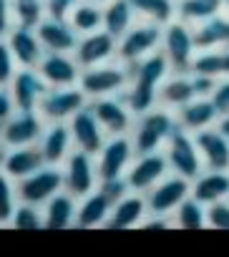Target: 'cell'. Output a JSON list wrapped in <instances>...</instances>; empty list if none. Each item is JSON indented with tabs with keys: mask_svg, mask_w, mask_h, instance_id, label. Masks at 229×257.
<instances>
[{
	"mask_svg": "<svg viewBox=\"0 0 229 257\" xmlns=\"http://www.w3.org/2000/svg\"><path fill=\"white\" fill-rule=\"evenodd\" d=\"M146 214H149L146 194L129 189L124 197H119L116 202H113L111 214L103 222V229H131V227H139V222Z\"/></svg>",
	"mask_w": 229,
	"mask_h": 257,
	"instance_id": "cell-19",
	"label": "cell"
},
{
	"mask_svg": "<svg viewBox=\"0 0 229 257\" xmlns=\"http://www.w3.org/2000/svg\"><path fill=\"white\" fill-rule=\"evenodd\" d=\"M91 111L96 113L98 123L103 126L106 137H116V134H131L136 113L129 108L124 96H101L88 101Z\"/></svg>",
	"mask_w": 229,
	"mask_h": 257,
	"instance_id": "cell-11",
	"label": "cell"
},
{
	"mask_svg": "<svg viewBox=\"0 0 229 257\" xmlns=\"http://www.w3.org/2000/svg\"><path fill=\"white\" fill-rule=\"evenodd\" d=\"M86 103H88V96L81 91V86L48 88L38 103V113L43 116V121H68Z\"/></svg>",
	"mask_w": 229,
	"mask_h": 257,
	"instance_id": "cell-13",
	"label": "cell"
},
{
	"mask_svg": "<svg viewBox=\"0 0 229 257\" xmlns=\"http://www.w3.org/2000/svg\"><path fill=\"white\" fill-rule=\"evenodd\" d=\"M11 227H16V229H46L43 207H36V204H28V202H18V207L13 212V219H11Z\"/></svg>",
	"mask_w": 229,
	"mask_h": 257,
	"instance_id": "cell-37",
	"label": "cell"
},
{
	"mask_svg": "<svg viewBox=\"0 0 229 257\" xmlns=\"http://www.w3.org/2000/svg\"><path fill=\"white\" fill-rule=\"evenodd\" d=\"M136 157L134 139L131 134H116L108 137L101 152L96 154V172L101 182H113V179H124L131 162Z\"/></svg>",
	"mask_w": 229,
	"mask_h": 257,
	"instance_id": "cell-6",
	"label": "cell"
},
{
	"mask_svg": "<svg viewBox=\"0 0 229 257\" xmlns=\"http://www.w3.org/2000/svg\"><path fill=\"white\" fill-rule=\"evenodd\" d=\"M196 96L199 93H196V83H194L191 71H186V73H174L171 71L166 76V81L161 83V88H159V106H166V108L176 111Z\"/></svg>",
	"mask_w": 229,
	"mask_h": 257,
	"instance_id": "cell-27",
	"label": "cell"
},
{
	"mask_svg": "<svg viewBox=\"0 0 229 257\" xmlns=\"http://www.w3.org/2000/svg\"><path fill=\"white\" fill-rule=\"evenodd\" d=\"M116 48H119V38H113L108 31L101 28V31H93V33H86L78 38L73 58L78 61L81 68H88V66L113 61L116 58Z\"/></svg>",
	"mask_w": 229,
	"mask_h": 257,
	"instance_id": "cell-16",
	"label": "cell"
},
{
	"mask_svg": "<svg viewBox=\"0 0 229 257\" xmlns=\"http://www.w3.org/2000/svg\"><path fill=\"white\" fill-rule=\"evenodd\" d=\"M18 68L21 66H18V61H16L8 41L0 38V86H11V81H13V76H16Z\"/></svg>",
	"mask_w": 229,
	"mask_h": 257,
	"instance_id": "cell-38",
	"label": "cell"
},
{
	"mask_svg": "<svg viewBox=\"0 0 229 257\" xmlns=\"http://www.w3.org/2000/svg\"><path fill=\"white\" fill-rule=\"evenodd\" d=\"M13 26H16V21H13V11H11V0H0V38H8Z\"/></svg>",
	"mask_w": 229,
	"mask_h": 257,
	"instance_id": "cell-42",
	"label": "cell"
},
{
	"mask_svg": "<svg viewBox=\"0 0 229 257\" xmlns=\"http://www.w3.org/2000/svg\"><path fill=\"white\" fill-rule=\"evenodd\" d=\"M8 88L13 93L16 111H38V103L48 91V83L43 81L38 68H18Z\"/></svg>",
	"mask_w": 229,
	"mask_h": 257,
	"instance_id": "cell-18",
	"label": "cell"
},
{
	"mask_svg": "<svg viewBox=\"0 0 229 257\" xmlns=\"http://www.w3.org/2000/svg\"><path fill=\"white\" fill-rule=\"evenodd\" d=\"M131 78V68L126 63H121L119 58L98 63V66H88L81 68V91L91 98H101V96H121L129 86Z\"/></svg>",
	"mask_w": 229,
	"mask_h": 257,
	"instance_id": "cell-3",
	"label": "cell"
},
{
	"mask_svg": "<svg viewBox=\"0 0 229 257\" xmlns=\"http://www.w3.org/2000/svg\"><path fill=\"white\" fill-rule=\"evenodd\" d=\"M61 189H63V169L56 167V164H43L33 174L16 182L18 202H28V204H36V207H43Z\"/></svg>",
	"mask_w": 229,
	"mask_h": 257,
	"instance_id": "cell-7",
	"label": "cell"
},
{
	"mask_svg": "<svg viewBox=\"0 0 229 257\" xmlns=\"http://www.w3.org/2000/svg\"><path fill=\"white\" fill-rule=\"evenodd\" d=\"M61 169H63V189L71 192L76 199L91 194L101 184L98 172H96V157L81 149H73L61 164Z\"/></svg>",
	"mask_w": 229,
	"mask_h": 257,
	"instance_id": "cell-9",
	"label": "cell"
},
{
	"mask_svg": "<svg viewBox=\"0 0 229 257\" xmlns=\"http://www.w3.org/2000/svg\"><path fill=\"white\" fill-rule=\"evenodd\" d=\"M206 224L214 229H229V199L206 207Z\"/></svg>",
	"mask_w": 229,
	"mask_h": 257,
	"instance_id": "cell-39",
	"label": "cell"
},
{
	"mask_svg": "<svg viewBox=\"0 0 229 257\" xmlns=\"http://www.w3.org/2000/svg\"><path fill=\"white\" fill-rule=\"evenodd\" d=\"M88 3H98V6H103V3H108V0H88Z\"/></svg>",
	"mask_w": 229,
	"mask_h": 257,
	"instance_id": "cell-47",
	"label": "cell"
},
{
	"mask_svg": "<svg viewBox=\"0 0 229 257\" xmlns=\"http://www.w3.org/2000/svg\"><path fill=\"white\" fill-rule=\"evenodd\" d=\"M68 23L76 28L78 36L93 33L103 28V6L98 3H88V0H78L68 13Z\"/></svg>",
	"mask_w": 229,
	"mask_h": 257,
	"instance_id": "cell-31",
	"label": "cell"
},
{
	"mask_svg": "<svg viewBox=\"0 0 229 257\" xmlns=\"http://www.w3.org/2000/svg\"><path fill=\"white\" fill-rule=\"evenodd\" d=\"M16 113V103H13V93L8 86H0V123L8 121Z\"/></svg>",
	"mask_w": 229,
	"mask_h": 257,
	"instance_id": "cell-41",
	"label": "cell"
},
{
	"mask_svg": "<svg viewBox=\"0 0 229 257\" xmlns=\"http://www.w3.org/2000/svg\"><path fill=\"white\" fill-rule=\"evenodd\" d=\"M161 31L164 26L151 23V21H136L121 38H119V48H116V58L126 66L151 56L154 51L161 48Z\"/></svg>",
	"mask_w": 229,
	"mask_h": 257,
	"instance_id": "cell-5",
	"label": "cell"
},
{
	"mask_svg": "<svg viewBox=\"0 0 229 257\" xmlns=\"http://www.w3.org/2000/svg\"><path fill=\"white\" fill-rule=\"evenodd\" d=\"M216 128H219V132H221V134L229 139V111L219 116V121H216Z\"/></svg>",
	"mask_w": 229,
	"mask_h": 257,
	"instance_id": "cell-45",
	"label": "cell"
},
{
	"mask_svg": "<svg viewBox=\"0 0 229 257\" xmlns=\"http://www.w3.org/2000/svg\"><path fill=\"white\" fill-rule=\"evenodd\" d=\"M48 88H61V86H78L81 81V66L73 58V53H53L46 51L41 63L36 66Z\"/></svg>",
	"mask_w": 229,
	"mask_h": 257,
	"instance_id": "cell-17",
	"label": "cell"
},
{
	"mask_svg": "<svg viewBox=\"0 0 229 257\" xmlns=\"http://www.w3.org/2000/svg\"><path fill=\"white\" fill-rule=\"evenodd\" d=\"M161 53L166 56L174 73L191 71V63H194V56H196L194 26L181 21V18L169 21L161 31Z\"/></svg>",
	"mask_w": 229,
	"mask_h": 257,
	"instance_id": "cell-4",
	"label": "cell"
},
{
	"mask_svg": "<svg viewBox=\"0 0 229 257\" xmlns=\"http://www.w3.org/2000/svg\"><path fill=\"white\" fill-rule=\"evenodd\" d=\"M176 128H179L176 113L166 106H154V108L139 113L136 121H134V128H131V139H134L136 154L164 149V144L169 142V137L176 132Z\"/></svg>",
	"mask_w": 229,
	"mask_h": 257,
	"instance_id": "cell-2",
	"label": "cell"
},
{
	"mask_svg": "<svg viewBox=\"0 0 229 257\" xmlns=\"http://www.w3.org/2000/svg\"><path fill=\"white\" fill-rule=\"evenodd\" d=\"M78 3V0H46V8H48V16H56V18H68L71 8Z\"/></svg>",
	"mask_w": 229,
	"mask_h": 257,
	"instance_id": "cell-44",
	"label": "cell"
},
{
	"mask_svg": "<svg viewBox=\"0 0 229 257\" xmlns=\"http://www.w3.org/2000/svg\"><path fill=\"white\" fill-rule=\"evenodd\" d=\"M169 162H166V154L164 149L159 152H146V154H136L129 172H126V184L131 192H141L146 194L156 182H161L166 174H169Z\"/></svg>",
	"mask_w": 229,
	"mask_h": 257,
	"instance_id": "cell-14",
	"label": "cell"
},
{
	"mask_svg": "<svg viewBox=\"0 0 229 257\" xmlns=\"http://www.w3.org/2000/svg\"><path fill=\"white\" fill-rule=\"evenodd\" d=\"M36 33H38L43 48L53 51V53H73L78 46V38H81L76 33V28L68 23V18H56V16H46L36 26Z\"/></svg>",
	"mask_w": 229,
	"mask_h": 257,
	"instance_id": "cell-20",
	"label": "cell"
},
{
	"mask_svg": "<svg viewBox=\"0 0 229 257\" xmlns=\"http://www.w3.org/2000/svg\"><path fill=\"white\" fill-rule=\"evenodd\" d=\"M194 43H196V51H216V48L229 46V16L221 11V13L196 23Z\"/></svg>",
	"mask_w": 229,
	"mask_h": 257,
	"instance_id": "cell-29",
	"label": "cell"
},
{
	"mask_svg": "<svg viewBox=\"0 0 229 257\" xmlns=\"http://www.w3.org/2000/svg\"><path fill=\"white\" fill-rule=\"evenodd\" d=\"M226 6H229V0H226Z\"/></svg>",
	"mask_w": 229,
	"mask_h": 257,
	"instance_id": "cell-48",
	"label": "cell"
},
{
	"mask_svg": "<svg viewBox=\"0 0 229 257\" xmlns=\"http://www.w3.org/2000/svg\"><path fill=\"white\" fill-rule=\"evenodd\" d=\"M38 147H41V154H43L46 164L61 167L66 162V157L76 149L68 121H46V128H43V134L38 139Z\"/></svg>",
	"mask_w": 229,
	"mask_h": 257,
	"instance_id": "cell-21",
	"label": "cell"
},
{
	"mask_svg": "<svg viewBox=\"0 0 229 257\" xmlns=\"http://www.w3.org/2000/svg\"><path fill=\"white\" fill-rule=\"evenodd\" d=\"M209 98L214 101V106H216L219 116L229 111V76H221V78H216V83H214V88H211Z\"/></svg>",
	"mask_w": 229,
	"mask_h": 257,
	"instance_id": "cell-40",
	"label": "cell"
},
{
	"mask_svg": "<svg viewBox=\"0 0 229 257\" xmlns=\"http://www.w3.org/2000/svg\"><path fill=\"white\" fill-rule=\"evenodd\" d=\"M191 197L206 207L229 199V169H201V174L191 179Z\"/></svg>",
	"mask_w": 229,
	"mask_h": 257,
	"instance_id": "cell-25",
	"label": "cell"
},
{
	"mask_svg": "<svg viewBox=\"0 0 229 257\" xmlns=\"http://www.w3.org/2000/svg\"><path fill=\"white\" fill-rule=\"evenodd\" d=\"M76 212H78V199L71 192L61 189L56 197H51L43 204L46 229H68V227H76Z\"/></svg>",
	"mask_w": 229,
	"mask_h": 257,
	"instance_id": "cell-28",
	"label": "cell"
},
{
	"mask_svg": "<svg viewBox=\"0 0 229 257\" xmlns=\"http://www.w3.org/2000/svg\"><path fill=\"white\" fill-rule=\"evenodd\" d=\"M3 157H6V147L0 144V164H3Z\"/></svg>",
	"mask_w": 229,
	"mask_h": 257,
	"instance_id": "cell-46",
	"label": "cell"
},
{
	"mask_svg": "<svg viewBox=\"0 0 229 257\" xmlns=\"http://www.w3.org/2000/svg\"><path fill=\"white\" fill-rule=\"evenodd\" d=\"M18 207V192H16V182L0 169V227L11 224L13 212Z\"/></svg>",
	"mask_w": 229,
	"mask_h": 257,
	"instance_id": "cell-36",
	"label": "cell"
},
{
	"mask_svg": "<svg viewBox=\"0 0 229 257\" xmlns=\"http://www.w3.org/2000/svg\"><path fill=\"white\" fill-rule=\"evenodd\" d=\"M226 8V0H176V18L196 26Z\"/></svg>",
	"mask_w": 229,
	"mask_h": 257,
	"instance_id": "cell-32",
	"label": "cell"
},
{
	"mask_svg": "<svg viewBox=\"0 0 229 257\" xmlns=\"http://www.w3.org/2000/svg\"><path fill=\"white\" fill-rule=\"evenodd\" d=\"M68 126H71V137H73V147L96 157L101 152V147L106 144V132H103V126L98 123L96 113L91 111V106L86 103L78 113H73L68 118Z\"/></svg>",
	"mask_w": 229,
	"mask_h": 257,
	"instance_id": "cell-15",
	"label": "cell"
},
{
	"mask_svg": "<svg viewBox=\"0 0 229 257\" xmlns=\"http://www.w3.org/2000/svg\"><path fill=\"white\" fill-rule=\"evenodd\" d=\"M194 142L201 154L204 169H229V139L216 128V123L196 132Z\"/></svg>",
	"mask_w": 229,
	"mask_h": 257,
	"instance_id": "cell-22",
	"label": "cell"
},
{
	"mask_svg": "<svg viewBox=\"0 0 229 257\" xmlns=\"http://www.w3.org/2000/svg\"><path fill=\"white\" fill-rule=\"evenodd\" d=\"M46 164L43 154H41V147L38 144H28V147H13V149H6V157H3V169L13 182H21L23 177L33 174L36 169H41Z\"/></svg>",
	"mask_w": 229,
	"mask_h": 257,
	"instance_id": "cell-26",
	"label": "cell"
},
{
	"mask_svg": "<svg viewBox=\"0 0 229 257\" xmlns=\"http://www.w3.org/2000/svg\"><path fill=\"white\" fill-rule=\"evenodd\" d=\"M171 222H174V227H179V229H204V227H209V224H206V204L196 202V199L189 194V197L174 209Z\"/></svg>",
	"mask_w": 229,
	"mask_h": 257,
	"instance_id": "cell-33",
	"label": "cell"
},
{
	"mask_svg": "<svg viewBox=\"0 0 229 257\" xmlns=\"http://www.w3.org/2000/svg\"><path fill=\"white\" fill-rule=\"evenodd\" d=\"M129 68H131V78H129V86L121 96L129 103V108L139 116V113L159 106V88L166 81V76L171 73V66L159 48L151 56L131 63Z\"/></svg>",
	"mask_w": 229,
	"mask_h": 257,
	"instance_id": "cell-1",
	"label": "cell"
},
{
	"mask_svg": "<svg viewBox=\"0 0 229 257\" xmlns=\"http://www.w3.org/2000/svg\"><path fill=\"white\" fill-rule=\"evenodd\" d=\"M46 121L38 111H16L8 121L0 123V144L6 149L38 144Z\"/></svg>",
	"mask_w": 229,
	"mask_h": 257,
	"instance_id": "cell-12",
	"label": "cell"
},
{
	"mask_svg": "<svg viewBox=\"0 0 229 257\" xmlns=\"http://www.w3.org/2000/svg\"><path fill=\"white\" fill-rule=\"evenodd\" d=\"M174 113H176L179 126L189 134H196L201 128H209L219 121V111L209 96H196L189 103H184L181 108H176Z\"/></svg>",
	"mask_w": 229,
	"mask_h": 257,
	"instance_id": "cell-24",
	"label": "cell"
},
{
	"mask_svg": "<svg viewBox=\"0 0 229 257\" xmlns=\"http://www.w3.org/2000/svg\"><path fill=\"white\" fill-rule=\"evenodd\" d=\"M131 6L136 11V18L159 26H166L176 18V0H131Z\"/></svg>",
	"mask_w": 229,
	"mask_h": 257,
	"instance_id": "cell-34",
	"label": "cell"
},
{
	"mask_svg": "<svg viewBox=\"0 0 229 257\" xmlns=\"http://www.w3.org/2000/svg\"><path fill=\"white\" fill-rule=\"evenodd\" d=\"M136 21L139 18L131 0H108V3H103V31H108L113 38H121Z\"/></svg>",
	"mask_w": 229,
	"mask_h": 257,
	"instance_id": "cell-30",
	"label": "cell"
},
{
	"mask_svg": "<svg viewBox=\"0 0 229 257\" xmlns=\"http://www.w3.org/2000/svg\"><path fill=\"white\" fill-rule=\"evenodd\" d=\"M164 154H166V162H169V169L174 174H181L186 179H194L201 174L204 169V162H201V154L196 149V142H194V134L184 132L179 126L176 132L169 137V142L164 144Z\"/></svg>",
	"mask_w": 229,
	"mask_h": 257,
	"instance_id": "cell-8",
	"label": "cell"
},
{
	"mask_svg": "<svg viewBox=\"0 0 229 257\" xmlns=\"http://www.w3.org/2000/svg\"><path fill=\"white\" fill-rule=\"evenodd\" d=\"M6 41H8V46H11L21 68H36L41 63L43 53H46L36 28H28V26H13Z\"/></svg>",
	"mask_w": 229,
	"mask_h": 257,
	"instance_id": "cell-23",
	"label": "cell"
},
{
	"mask_svg": "<svg viewBox=\"0 0 229 257\" xmlns=\"http://www.w3.org/2000/svg\"><path fill=\"white\" fill-rule=\"evenodd\" d=\"M174 222L171 217H161V214H146L139 222V229H171Z\"/></svg>",
	"mask_w": 229,
	"mask_h": 257,
	"instance_id": "cell-43",
	"label": "cell"
},
{
	"mask_svg": "<svg viewBox=\"0 0 229 257\" xmlns=\"http://www.w3.org/2000/svg\"><path fill=\"white\" fill-rule=\"evenodd\" d=\"M11 11L16 26H28V28H36L48 16L46 0H11Z\"/></svg>",
	"mask_w": 229,
	"mask_h": 257,
	"instance_id": "cell-35",
	"label": "cell"
},
{
	"mask_svg": "<svg viewBox=\"0 0 229 257\" xmlns=\"http://www.w3.org/2000/svg\"><path fill=\"white\" fill-rule=\"evenodd\" d=\"M191 194V179L169 172L161 182H156L149 192H146V204H149V214H161V217H171L174 209Z\"/></svg>",
	"mask_w": 229,
	"mask_h": 257,
	"instance_id": "cell-10",
	"label": "cell"
}]
</instances>
